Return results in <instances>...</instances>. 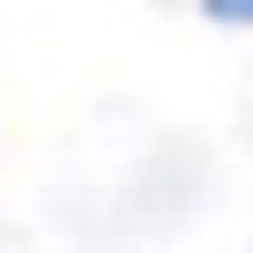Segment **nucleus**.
I'll list each match as a JSON object with an SVG mask.
<instances>
[{
	"label": "nucleus",
	"mask_w": 253,
	"mask_h": 253,
	"mask_svg": "<svg viewBox=\"0 0 253 253\" xmlns=\"http://www.w3.org/2000/svg\"><path fill=\"white\" fill-rule=\"evenodd\" d=\"M209 23H231V30H253V0H201Z\"/></svg>",
	"instance_id": "nucleus-1"
}]
</instances>
